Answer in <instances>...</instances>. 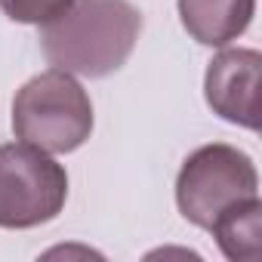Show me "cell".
Segmentation results:
<instances>
[{"label":"cell","instance_id":"6da1fadb","mask_svg":"<svg viewBox=\"0 0 262 262\" xmlns=\"http://www.w3.org/2000/svg\"><path fill=\"white\" fill-rule=\"evenodd\" d=\"M142 34V13L129 0H74L40 28V50L59 71L108 77L133 56Z\"/></svg>","mask_w":262,"mask_h":262},{"label":"cell","instance_id":"8992f818","mask_svg":"<svg viewBox=\"0 0 262 262\" xmlns=\"http://www.w3.org/2000/svg\"><path fill=\"white\" fill-rule=\"evenodd\" d=\"M256 13V0H179V19L191 40L204 47H228Z\"/></svg>","mask_w":262,"mask_h":262},{"label":"cell","instance_id":"277c9868","mask_svg":"<svg viewBox=\"0 0 262 262\" xmlns=\"http://www.w3.org/2000/svg\"><path fill=\"white\" fill-rule=\"evenodd\" d=\"M68 201V173L50 151L10 142L0 145V228H37L53 222Z\"/></svg>","mask_w":262,"mask_h":262},{"label":"cell","instance_id":"52a82bcc","mask_svg":"<svg viewBox=\"0 0 262 262\" xmlns=\"http://www.w3.org/2000/svg\"><path fill=\"white\" fill-rule=\"evenodd\" d=\"M219 250L231 262H259L262 256V204L250 198L231 210H225L210 225Z\"/></svg>","mask_w":262,"mask_h":262},{"label":"cell","instance_id":"ba28073f","mask_svg":"<svg viewBox=\"0 0 262 262\" xmlns=\"http://www.w3.org/2000/svg\"><path fill=\"white\" fill-rule=\"evenodd\" d=\"M74 0H0V10H4L13 22L22 25H50L53 19H59Z\"/></svg>","mask_w":262,"mask_h":262},{"label":"cell","instance_id":"3957f363","mask_svg":"<svg viewBox=\"0 0 262 262\" xmlns=\"http://www.w3.org/2000/svg\"><path fill=\"white\" fill-rule=\"evenodd\" d=\"M250 198H259L256 167L241 148L225 142H213L191 151L176 176L179 213L191 225L207 231L225 210Z\"/></svg>","mask_w":262,"mask_h":262},{"label":"cell","instance_id":"7a4b0ae2","mask_svg":"<svg viewBox=\"0 0 262 262\" xmlns=\"http://www.w3.org/2000/svg\"><path fill=\"white\" fill-rule=\"evenodd\" d=\"M13 133L50 155H68L93 133V102L74 74L50 68L16 93Z\"/></svg>","mask_w":262,"mask_h":262},{"label":"cell","instance_id":"5b68a950","mask_svg":"<svg viewBox=\"0 0 262 262\" xmlns=\"http://www.w3.org/2000/svg\"><path fill=\"white\" fill-rule=\"evenodd\" d=\"M259 77L262 56L256 50H222L204 74L207 105L228 123L259 129Z\"/></svg>","mask_w":262,"mask_h":262}]
</instances>
